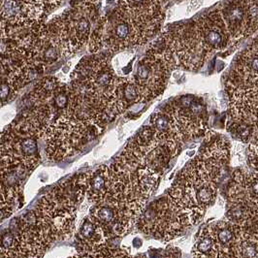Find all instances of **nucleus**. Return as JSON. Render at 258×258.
Listing matches in <instances>:
<instances>
[{
    "label": "nucleus",
    "instance_id": "nucleus-13",
    "mask_svg": "<svg viewBox=\"0 0 258 258\" xmlns=\"http://www.w3.org/2000/svg\"><path fill=\"white\" fill-rule=\"evenodd\" d=\"M219 12L232 42L249 36L245 0H226Z\"/></svg>",
    "mask_w": 258,
    "mask_h": 258
},
{
    "label": "nucleus",
    "instance_id": "nucleus-9",
    "mask_svg": "<svg viewBox=\"0 0 258 258\" xmlns=\"http://www.w3.org/2000/svg\"><path fill=\"white\" fill-rule=\"evenodd\" d=\"M37 71L29 68L11 52L0 55V107L11 101L26 85L38 77Z\"/></svg>",
    "mask_w": 258,
    "mask_h": 258
},
{
    "label": "nucleus",
    "instance_id": "nucleus-15",
    "mask_svg": "<svg viewBox=\"0 0 258 258\" xmlns=\"http://www.w3.org/2000/svg\"><path fill=\"white\" fill-rule=\"evenodd\" d=\"M192 258H219L218 245L211 223L202 226L196 233Z\"/></svg>",
    "mask_w": 258,
    "mask_h": 258
},
{
    "label": "nucleus",
    "instance_id": "nucleus-17",
    "mask_svg": "<svg viewBox=\"0 0 258 258\" xmlns=\"http://www.w3.org/2000/svg\"><path fill=\"white\" fill-rule=\"evenodd\" d=\"M245 149V156L247 164L251 170L258 166V125L253 127Z\"/></svg>",
    "mask_w": 258,
    "mask_h": 258
},
{
    "label": "nucleus",
    "instance_id": "nucleus-10",
    "mask_svg": "<svg viewBox=\"0 0 258 258\" xmlns=\"http://www.w3.org/2000/svg\"><path fill=\"white\" fill-rule=\"evenodd\" d=\"M229 122L251 129L258 125V87H240L228 91Z\"/></svg>",
    "mask_w": 258,
    "mask_h": 258
},
{
    "label": "nucleus",
    "instance_id": "nucleus-4",
    "mask_svg": "<svg viewBox=\"0 0 258 258\" xmlns=\"http://www.w3.org/2000/svg\"><path fill=\"white\" fill-rule=\"evenodd\" d=\"M98 21L95 3L81 0L50 23L61 42L65 54L70 55L90 42Z\"/></svg>",
    "mask_w": 258,
    "mask_h": 258
},
{
    "label": "nucleus",
    "instance_id": "nucleus-2",
    "mask_svg": "<svg viewBox=\"0 0 258 258\" xmlns=\"http://www.w3.org/2000/svg\"><path fill=\"white\" fill-rule=\"evenodd\" d=\"M183 143L158 135L149 125L141 129L118 157L132 167L162 175L171 160L180 154Z\"/></svg>",
    "mask_w": 258,
    "mask_h": 258
},
{
    "label": "nucleus",
    "instance_id": "nucleus-6",
    "mask_svg": "<svg viewBox=\"0 0 258 258\" xmlns=\"http://www.w3.org/2000/svg\"><path fill=\"white\" fill-rule=\"evenodd\" d=\"M164 41L176 68L197 70L203 66L212 53L202 42L196 24L180 26L169 32Z\"/></svg>",
    "mask_w": 258,
    "mask_h": 258
},
{
    "label": "nucleus",
    "instance_id": "nucleus-8",
    "mask_svg": "<svg viewBox=\"0 0 258 258\" xmlns=\"http://www.w3.org/2000/svg\"><path fill=\"white\" fill-rule=\"evenodd\" d=\"M45 7L44 0H0V43L15 32L38 26Z\"/></svg>",
    "mask_w": 258,
    "mask_h": 258
},
{
    "label": "nucleus",
    "instance_id": "nucleus-22",
    "mask_svg": "<svg viewBox=\"0 0 258 258\" xmlns=\"http://www.w3.org/2000/svg\"><path fill=\"white\" fill-rule=\"evenodd\" d=\"M161 1H163V0H161Z\"/></svg>",
    "mask_w": 258,
    "mask_h": 258
},
{
    "label": "nucleus",
    "instance_id": "nucleus-7",
    "mask_svg": "<svg viewBox=\"0 0 258 258\" xmlns=\"http://www.w3.org/2000/svg\"><path fill=\"white\" fill-rule=\"evenodd\" d=\"M176 134L184 143L203 136L208 128V115L204 102L194 95H183L164 107Z\"/></svg>",
    "mask_w": 258,
    "mask_h": 258
},
{
    "label": "nucleus",
    "instance_id": "nucleus-11",
    "mask_svg": "<svg viewBox=\"0 0 258 258\" xmlns=\"http://www.w3.org/2000/svg\"><path fill=\"white\" fill-rule=\"evenodd\" d=\"M195 24L202 42L210 52L222 51L232 43L219 10L201 17Z\"/></svg>",
    "mask_w": 258,
    "mask_h": 258
},
{
    "label": "nucleus",
    "instance_id": "nucleus-14",
    "mask_svg": "<svg viewBox=\"0 0 258 258\" xmlns=\"http://www.w3.org/2000/svg\"><path fill=\"white\" fill-rule=\"evenodd\" d=\"M218 245L219 258H235L236 226L228 220L211 223Z\"/></svg>",
    "mask_w": 258,
    "mask_h": 258
},
{
    "label": "nucleus",
    "instance_id": "nucleus-1",
    "mask_svg": "<svg viewBox=\"0 0 258 258\" xmlns=\"http://www.w3.org/2000/svg\"><path fill=\"white\" fill-rule=\"evenodd\" d=\"M231 145L223 137L208 134L197 155L181 169L167 194L195 224L214 204L220 179L230 161Z\"/></svg>",
    "mask_w": 258,
    "mask_h": 258
},
{
    "label": "nucleus",
    "instance_id": "nucleus-16",
    "mask_svg": "<svg viewBox=\"0 0 258 258\" xmlns=\"http://www.w3.org/2000/svg\"><path fill=\"white\" fill-rule=\"evenodd\" d=\"M235 226V258H258V232Z\"/></svg>",
    "mask_w": 258,
    "mask_h": 258
},
{
    "label": "nucleus",
    "instance_id": "nucleus-19",
    "mask_svg": "<svg viewBox=\"0 0 258 258\" xmlns=\"http://www.w3.org/2000/svg\"><path fill=\"white\" fill-rule=\"evenodd\" d=\"M203 2H204V0H190L189 4L187 6V12L194 13L200 8V6L203 4Z\"/></svg>",
    "mask_w": 258,
    "mask_h": 258
},
{
    "label": "nucleus",
    "instance_id": "nucleus-3",
    "mask_svg": "<svg viewBox=\"0 0 258 258\" xmlns=\"http://www.w3.org/2000/svg\"><path fill=\"white\" fill-rule=\"evenodd\" d=\"M194 224L191 217L166 194L146 205L136 226L148 236L169 242Z\"/></svg>",
    "mask_w": 258,
    "mask_h": 258
},
{
    "label": "nucleus",
    "instance_id": "nucleus-18",
    "mask_svg": "<svg viewBox=\"0 0 258 258\" xmlns=\"http://www.w3.org/2000/svg\"><path fill=\"white\" fill-rule=\"evenodd\" d=\"M245 144L242 142H236L234 147H231L230 161L233 166H242L245 163Z\"/></svg>",
    "mask_w": 258,
    "mask_h": 258
},
{
    "label": "nucleus",
    "instance_id": "nucleus-20",
    "mask_svg": "<svg viewBox=\"0 0 258 258\" xmlns=\"http://www.w3.org/2000/svg\"><path fill=\"white\" fill-rule=\"evenodd\" d=\"M170 251H166L161 258H179V255L175 252V251H173V249H169Z\"/></svg>",
    "mask_w": 258,
    "mask_h": 258
},
{
    "label": "nucleus",
    "instance_id": "nucleus-12",
    "mask_svg": "<svg viewBox=\"0 0 258 258\" xmlns=\"http://www.w3.org/2000/svg\"><path fill=\"white\" fill-rule=\"evenodd\" d=\"M240 87H258V41L247 47L238 58L227 81L228 91Z\"/></svg>",
    "mask_w": 258,
    "mask_h": 258
},
{
    "label": "nucleus",
    "instance_id": "nucleus-21",
    "mask_svg": "<svg viewBox=\"0 0 258 258\" xmlns=\"http://www.w3.org/2000/svg\"><path fill=\"white\" fill-rule=\"evenodd\" d=\"M254 171H258V166L257 167L255 168V169H254Z\"/></svg>",
    "mask_w": 258,
    "mask_h": 258
},
{
    "label": "nucleus",
    "instance_id": "nucleus-5",
    "mask_svg": "<svg viewBox=\"0 0 258 258\" xmlns=\"http://www.w3.org/2000/svg\"><path fill=\"white\" fill-rule=\"evenodd\" d=\"M175 68L173 57L166 47H157L149 51L139 61L131 77L141 93L143 101L155 99L163 92L170 73Z\"/></svg>",
    "mask_w": 258,
    "mask_h": 258
}]
</instances>
